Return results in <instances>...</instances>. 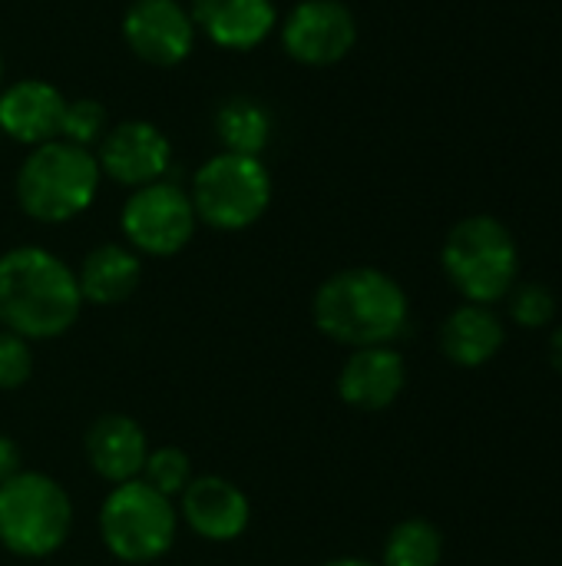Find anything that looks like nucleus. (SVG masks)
<instances>
[{"label":"nucleus","instance_id":"23","mask_svg":"<svg viewBox=\"0 0 562 566\" xmlns=\"http://www.w3.org/2000/svg\"><path fill=\"white\" fill-rule=\"evenodd\" d=\"M510 315L517 325L523 328H543L553 322L556 315V295L547 285L527 282V285H513L510 289Z\"/></svg>","mask_w":562,"mask_h":566},{"label":"nucleus","instance_id":"3","mask_svg":"<svg viewBox=\"0 0 562 566\" xmlns=\"http://www.w3.org/2000/svg\"><path fill=\"white\" fill-rule=\"evenodd\" d=\"M99 179L103 172L93 149L73 146L66 139H50L43 146H33L30 156L20 163L13 192L17 206L30 219L43 226H60L93 206Z\"/></svg>","mask_w":562,"mask_h":566},{"label":"nucleus","instance_id":"13","mask_svg":"<svg viewBox=\"0 0 562 566\" xmlns=\"http://www.w3.org/2000/svg\"><path fill=\"white\" fill-rule=\"evenodd\" d=\"M66 99L46 80H17L0 90V133L23 146L60 139Z\"/></svg>","mask_w":562,"mask_h":566},{"label":"nucleus","instance_id":"17","mask_svg":"<svg viewBox=\"0 0 562 566\" xmlns=\"http://www.w3.org/2000/svg\"><path fill=\"white\" fill-rule=\"evenodd\" d=\"M507 342V328L503 322L494 315L490 305H460L447 315V322L441 325V352L460 365V368H480L487 361H494L500 355Z\"/></svg>","mask_w":562,"mask_h":566},{"label":"nucleus","instance_id":"19","mask_svg":"<svg viewBox=\"0 0 562 566\" xmlns=\"http://www.w3.org/2000/svg\"><path fill=\"white\" fill-rule=\"evenodd\" d=\"M215 136L222 139V153L262 159L272 143V113L255 96H229L215 109Z\"/></svg>","mask_w":562,"mask_h":566},{"label":"nucleus","instance_id":"29","mask_svg":"<svg viewBox=\"0 0 562 566\" xmlns=\"http://www.w3.org/2000/svg\"><path fill=\"white\" fill-rule=\"evenodd\" d=\"M0 136H3V133H0Z\"/></svg>","mask_w":562,"mask_h":566},{"label":"nucleus","instance_id":"25","mask_svg":"<svg viewBox=\"0 0 562 566\" xmlns=\"http://www.w3.org/2000/svg\"><path fill=\"white\" fill-rule=\"evenodd\" d=\"M20 448L10 434H0V484H7L10 478H17L23 468H20Z\"/></svg>","mask_w":562,"mask_h":566},{"label":"nucleus","instance_id":"26","mask_svg":"<svg viewBox=\"0 0 562 566\" xmlns=\"http://www.w3.org/2000/svg\"><path fill=\"white\" fill-rule=\"evenodd\" d=\"M550 365L562 375V328L550 335Z\"/></svg>","mask_w":562,"mask_h":566},{"label":"nucleus","instance_id":"28","mask_svg":"<svg viewBox=\"0 0 562 566\" xmlns=\"http://www.w3.org/2000/svg\"><path fill=\"white\" fill-rule=\"evenodd\" d=\"M0 90H3V60H0Z\"/></svg>","mask_w":562,"mask_h":566},{"label":"nucleus","instance_id":"15","mask_svg":"<svg viewBox=\"0 0 562 566\" xmlns=\"http://www.w3.org/2000/svg\"><path fill=\"white\" fill-rule=\"evenodd\" d=\"M192 23L222 50H255L278 27L272 0H192Z\"/></svg>","mask_w":562,"mask_h":566},{"label":"nucleus","instance_id":"6","mask_svg":"<svg viewBox=\"0 0 562 566\" xmlns=\"http://www.w3.org/2000/svg\"><path fill=\"white\" fill-rule=\"evenodd\" d=\"M189 199L199 222L219 232H242L268 212L272 176L258 156L219 153L195 169Z\"/></svg>","mask_w":562,"mask_h":566},{"label":"nucleus","instance_id":"27","mask_svg":"<svg viewBox=\"0 0 562 566\" xmlns=\"http://www.w3.org/2000/svg\"><path fill=\"white\" fill-rule=\"evenodd\" d=\"M321 566H378V564L361 560V557H341V560H328V564H321Z\"/></svg>","mask_w":562,"mask_h":566},{"label":"nucleus","instance_id":"5","mask_svg":"<svg viewBox=\"0 0 562 566\" xmlns=\"http://www.w3.org/2000/svg\"><path fill=\"white\" fill-rule=\"evenodd\" d=\"M73 531V501L43 471H20L0 484V547L23 560L56 554Z\"/></svg>","mask_w":562,"mask_h":566},{"label":"nucleus","instance_id":"7","mask_svg":"<svg viewBox=\"0 0 562 566\" xmlns=\"http://www.w3.org/2000/svg\"><path fill=\"white\" fill-rule=\"evenodd\" d=\"M176 531L179 514L172 501L139 478L116 484L99 507V537L123 564L139 566L166 557L176 544Z\"/></svg>","mask_w":562,"mask_h":566},{"label":"nucleus","instance_id":"4","mask_svg":"<svg viewBox=\"0 0 562 566\" xmlns=\"http://www.w3.org/2000/svg\"><path fill=\"white\" fill-rule=\"evenodd\" d=\"M441 265L450 285L474 305H494L510 295L520 272L513 232L494 216L460 219L441 249Z\"/></svg>","mask_w":562,"mask_h":566},{"label":"nucleus","instance_id":"2","mask_svg":"<svg viewBox=\"0 0 562 566\" xmlns=\"http://www.w3.org/2000/svg\"><path fill=\"white\" fill-rule=\"evenodd\" d=\"M315 328L348 348L391 345L411 318L407 292L381 269L354 265L328 275L311 298Z\"/></svg>","mask_w":562,"mask_h":566},{"label":"nucleus","instance_id":"21","mask_svg":"<svg viewBox=\"0 0 562 566\" xmlns=\"http://www.w3.org/2000/svg\"><path fill=\"white\" fill-rule=\"evenodd\" d=\"M139 481L172 501L192 484V461H189V454L182 448H172V444L156 448V451L146 454Z\"/></svg>","mask_w":562,"mask_h":566},{"label":"nucleus","instance_id":"12","mask_svg":"<svg viewBox=\"0 0 562 566\" xmlns=\"http://www.w3.org/2000/svg\"><path fill=\"white\" fill-rule=\"evenodd\" d=\"M179 517L189 524L195 537L212 544H229L248 531L252 504L242 494V488H235L232 481L205 474V478H192V484L179 494Z\"/></svg>","mask_w":562,"mask_h":566},{"label":"nucleus","instance_id":"24","mask_svg":"<svg viewBox=\"0 0 562 566\" xmlns=\"http://www.w3.org/2000/svg\"><path fill=\"white\" fill-rule=\"evenodd\" d=\"M33 375V352L30 342L0 328V391H17Z\"/></svg>","mask_w":562,"mask_h":566},{"label":"nucleus","instance_id":"9","mask_svg":"<svg viewBox=\"0 0 562 566\" xmlns=\"http://www.w3.org/2000/svg\"><path fill=\"white\" fill-rule=\"evenodd\" d=\"M358 43V20L344 0H301L282 20V46L301 66H335Z\"/></svg>","mask_w":562,"mask_h":566},{"label":"nucleus","instance_id":"18","mask_svg":"<svg viewBox=\"0 0 562 566\" xmlns=\"http://www.w3.org/2000/svg\"><path fill=\"white\" fill-rule=\"evenodd\" d=\"M142 279V262L129 245L103 242L86 252L76 269V285L83 302L89 305H119L126 302Z\"/></svg>","mask_w":562,"mask_h":566},{"label":"nucleus","instance_id":"22","mask_svg":"<svg viewBox=\"0 0 562 566\" xmlns=\"http://www.w3.org/2000/svg\"><path fill=\"white\" fill-rule=\"evenodd\" d=\"M106 129H109V116H106V106L99 99L83 96V99L66 103L60 139H66L73 146H83V149H93V146H99Z\"/></svg>","mask_w":562,"mask_h":566},{"label":"nucleus","instance_id":"11","mask_svg":"<svg viewBox=\"0 0 562 566\" xmlns=\"http://www.w3.org/2000/svg\"><path fill=\"white\" fill-rule=\"evenodd\" d=\"M195 23L179 0H132L123 17V40L149 66H179L195 46Z\"/></svg>","mask_w":562,"mask_h":566},{"label":"nucleus","instance_id":"14","mask_svg":"<svg viewBox=\"0 0 562 566\" xmlns=\"http://www.w3.org/2000/svg\"><path fill=\"white\" fill-rule=\"evenodd\" d=\"M407 381V365L391 345L354 348L338 375V395L358 411L391 408Z\"/></svg>","mask_w":562,"mask_h":566},{"label":"nucleus","instance_id":"8","mask_svg":"<svg viewBox=\"0 0 562 566\" xmlns=\"http://www.w3.org/2000/svg\"><path fill=\"white\" fill-rule=\"evenodd\" d=\"M119 226H123L126 245L136 255L169 259V255H179L192 242L199 219H195L189 192L176 182L159 179L129 192V199L123 202Z\"/></svg>","mask_w":562,"mask_h":566},{"label":"nucleus","instance_id":"20","mask_svg":"<svg viewBox=\"0 0 562 566\" xmlns=\"http://www.w3.org/2000/svg\"><path fill=\"white\" fill-rule=\"evenodd\" d=\"M441 557L444 534L424 517H407L388 534L381 566H441Z\"/></svg>","mask_w":562,"mask_h":566},{"label":"nucleus","instance_id":"10","mask_svg":"<svg viewBox=\"0 0 562 566\" xmlns=\"http://www.w3.org/2000/svg\"><path fill=\"white\" fill-rule=\"evenodd\" d=\"M93 156L103 176L126 189H139L166 179L172 166V143L149 119H123L106 129Z\"/></svg>","mask_w":562,"mask_h":566},{"label":"nucleus","instance_id":"16","mask_svg":"<svg viewBox=\"0 0 562 566\" xmlns=\"http://www.w3.org/2000/svg\"><path fill=\"white\" fill-rule=\"evenodd\" d=\"M83 451L89 468L106 481V484H126L136 481L142 474L146 454H149V441L146 431L136 418L129 415H99L86 438H83Z\"/></svg>","mask_w":562,"mask_h":566},{"label":"nucleus","instance_id":"1","mask_svg":"<svg viewBox=\"0 0 562 566\" xmlns=\"http://www.w3.org/2000/svg\"><path fill=\"white\" fill-rule=\"evenodd\" d=\"M83 312L76 272L40 245L0 255V325L26 342L66 335Z\"/></svg>","mask_w":562,"mask_h":566}]
</instances>
